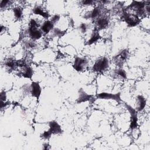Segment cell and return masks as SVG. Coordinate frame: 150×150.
Listing matches in <instances>:
<instances>
[{
	"instance_id": "16",
	"label": "cell",
	"mask_w": 150,
	"mask_h": 150,
	"mask_svg": "<svg viewBox=\"0 0 150 150\" xmlns=\"http://www.w3.org/2000/svg\"><path fill=\"white\" fill-rule=\"evenodd\" d=\"M136 110L137 112L142 111L146 106V98L142 95H138L136 98Z\"/></svg>"
},
{
	"instance_id": "20",
	"label": "cell",
	"mask_w": 150,
	"mask_h": 150,
	"mask_svg": "<svg viewBox=\"0 0 150 150\" xmlns=\"http://www.w3.org/2000/svg\"><path fill=\"white\" fill-rule=\"evenodd\" d=\"M14 17L17 20H21L23 15V8L21 6H15L12 9Z\"/></svg>"
},
{
	"instance_id": "23",
	"label": "cell",
	"mask_w": 150,
	"mask_h": 150,
	"mask_svg": "<svg viewBox=\"0 0 150 150\" xmlns=\"http://www.w3.org/2000/svg\"><path fill=\"white\" fill-rule=\"evenodd\" d=\"M25 46L29 49H34L37 47V43L35 42V41L30 40H26L24 43Z\"/></svg>"
},
{
	"instance_id": "31",
	"label": "cell",
	"mask_w": 150,
	"mask_h": 150,
	"mask_svg": "<svg viewBox=\"0 0 150 150\" xmlns=\"http://www.w3.org/2000/svg\"><path fill=\"white\" fill-rule=\"evenodd\" d=\"M5 29H6V28L5 27V26L1 25V33H4V32H5Z\"/></svg>"
},
{
	"instance_id": "6",
	"label": "cell",
	"mask_w": 150,
	"mask_h": 150,
	"mask_svg": "<svg viewBox=\"0 0 150 150\" xmlns=\"http://www.w3.org/2000/svg\"><path fill=\"white\" fill-rule=\"evenodd\" d=\"M129 56V50L127 49H123L114 57V60L118 66L121 67L127 60Z\"/></svg>"
},
{
	"instance_id": "9",
	"label": "cell",
	"mask_w": 150,
	"mask_h": 150,
	"mask_svg": "<svg viewBox=\"0 0 150 150\" xmlns=\"http://www.w3.org/2000/svg\"><path fill=\"white\" fill-rule=\"evenodd\" d=\"M102 10L103 9L101 6H95L93 9L85 13L84 18L86 19H90L95 21L96 19L103 16Z\"/></svg>"
},
{
	"instance_id": "21",
	"label": "cell",
	"mask_w": 150,
	"mask_h": 150,
	"mask_svg": "<svg viewBox=\"0 0 150 150\" xmlns=\"http://www.w3.org/2000/svg\"><path fill=\"white\" fill-rule=\"evenodd\" d=\"M66 30H63L59 28H54L53 30V34L54 36L58 37V38L63 37L66 34Z\"/></svg>"
},
{
	"instance_id": "29",
	"label": "cell",
	"mask_w": 150,
	"mask_h": 150,
	"mask_svg": "<svg viewBox=\"0 0 150 150\" xmlns=\"http://www.w3.org/2000/svg\"><path fill=\"white\" fill-rule=\"evenodd\" d=\"M0 98H1V101H6V94L5 91H1L0 94Z\"/></svg>"
},
{
	"instance_id": "14",
	"label": "cell",
	"mask_w": 150,
	"mask_h": 150,
	"mask_svg": "<svg viewBox=\"0 0 150 150\" xmlns=\"http://www.w3.org/2000/svg\"><path fill=\"white\" fill-rule=\"evenodd\" d=\"M49 129L52 134L59 135L63 133V129L61 125L55 120H52L49 122Z\"/></svg>"
},
{
	"instance_id": "8",
	"label": "cell",
	"mask_w": 150,
	"mask_h": 150,
	"mask_svg": "<svg viewBox=\"0 0 150 150\" xmlns=\"http://www.w3.org/2000/svg\"><path fill=\"white\" fill-rule=\"evenodd\" d=\"M26 32L30 40L34 41L39 40L43 35L39 27L28 26Z\"/></svg>"
},
{
	"instance_id": "27",
	"label": "cell",
	"mask_w": 150,
	"mask_h": 150,
	"mask_svg": "<svg viewBox=\"0 0 150 150\" xmlns=\"http://www.w3.org/2000/svg\"><path fill=\"white\" fill-rule=\"evenodd\" d=\"M60 19V16L59 15H58V14H55V15H53L52 16V18L50 19V21L54 24H55V23H57L59 21Z\"/></svg>"
},
{
	"instance_id": "13",
	"label": "cell",
	"mask_w": 150,
	"mask_h": 150,
	"mask_svg": "<svg viewBox=\"0 0 150 150\" xmlns=\"http://www.w3.org/2000/svg\"><path fill=\"white\" fill-rule=\"evenodd\" d=\"M93 98L94 96L93 95L87 94L82 88H80L79 91V96L77 98L76 102L77 103L80 104L87 101H90L93 99Z\"/></svg>"
},
{
	"instance_id": "2",
	"label": "cell",
	"mask_w": 150,
	"mask_h": 150,
	"mask_svg": "<svg viewBox=\"0 0 150 150\" xmlns=\"http://www.w3.org/2000/svg\"><path fill=\"white\" fill-rule=\"evenodd\" d=\"M147 1H133L131 2V4L127 6L125 8V10H133L137 16L139 17L143 16L146 15L145 12V6Z\"/></svg>"
},
{
	"instance_id": "25",
	"label": "cell",
	"mask_w": 150,
	"mask_h": 150,
	"mask_svg": "<svg viewBox=\"0 0 150 150\" xmlns=\"http://www.w3.org/2000/svg\"><path fill=\"white\" fill-rule=\"evenodd\" d=\"M88 29V26L86 23L82 22L79 25V29L81 33H85L87 32V30Z\"/></svg>"
},
{
	"instance_id": "26",
	"label": "cell",
	"mask_w": 150,
	"mask_h": 150,
	"mask_svg": "<svg viewBox=\"0 0 150 150\" xmlns=\"http://www.w3.org/2000/svg\"><path fill=\"white\" fill-rule=\"evenodd\" d=\"M52 135H53L52 134V132H50V131L49 129L47 130V131H45L41 135H40V137H42L43 139H48L49 138H50L52 136Z\"/></svg>"
},
{
	"instance_id": "19",
	"label": "cell",
	"mask_w": 150,
	"mask_h": 150,
	"mask_svg": "<svg viewBox=\"0 0 150 150\" xmlns=\"http://www.w3.org/2000/svg\"><path fill=\"white\" fill-rule=\"evenodd\" d=\"M18 63H19V62L15 60V59L9 58L5 61L4 65L9 70H13L15 69L16 67H18Z\"/></svg>"
},
{
	"instance_id": "7",
	"label": "cell",
	"mask_w": 150,
	"mask_h": 150,
	"mask_svg": "<svg viewBox=\"0 0 150 150\" xmlns=\"http://www.w3.org/2000/svg\"><path fill=\"white\" fill-rule=\"evenodd\" d=\"M18 67L21 68L19 74L26 79H31L33 75V69L28 66L25 62H21L18 63Z\"/></svg>"
},
{
	"instance_id": "30",
	"label": "cell",
	"mask_w": 150,
	"mask_h": 150,
	"mask_svg": "<svg viewBox=\"0 0 150 150\" xmlns=\"http://www.w3.org/2000/svg\"><path fill=\"white\" fill-rule=\"evenodd\" d=\"M42 149L44 150H47L50 149V146L48 143H45L43 144V147Z\"/></svg>"
},
{
	"instance_id": "4",
	"label": "cell",
	"mask_w": 150,
	"mask_h": 150,
	"mask_svg": "<svg viewBox=\"0 0 150 150\" xmlns=\"http://www.w3.org/2000/svg\"><path fill=\"white\" fill-rule=\"evenodd\" d=\"M125 107L127 109L130 115V123H129V129L131 130H134L136 129L138 127V114H137V111L135 110V108H133L130 105L127 104V103H125Z\"/></svg>"
},
{
	"instance_id": "1",
	"label": "cell",
	"mask_w": 150,
	"mask_h": 150,
	"mask_svg": "<svg viewBox=\"0 0 150 150\" xmlns=\"http://www.w3.org/2000/svg\"><path fill=\"white\" fill-rule=\"evenodd\" d=\"M121 18L126 23L127 26L131 28L137 26L141 22L140 18L135 13L128 12L125 9L122 11Z\"/></svg>"
},
{
	"instance_id": "11",
	"label": "cell",
	"mask_w": 150,
	"mask_h": 150,
	"mask_svg": "<svg viewBox=\"0 0 150 150\" xmlns=\"http://www.w3.org/2000/svg\"><path fill=\"white\" fill-rule=\"evenodd\" d=\"M30 94L38 100L42 94V88L38 81H32L30 84Z\"/></svg>"
},
{
	"instance_id": "17",
	"label": "cell",
	"mask_w": 150,
	"mask_h": 150,
	"mask_svg": "<svg viewBox=\"0 0 150 150\" xmlns=\"http://www.w3.org/2000/svg\"><path fill=\"white\" fill-rule=\"evenodd\" d=\"M32 13L35 15H39L46 19L50 16L48 12L45 11L43 8L39 5H36L32 9Z\"/></svg>"
},
{
	"instance_id": "12",
	"label": "cell",
	"mask_w": 150,
	"mask_h": 150,
	"mask_svg": "<svg viewBox=\"0 0 150 150\" xmlns=\"http://www.w3.org/2000/svg\"><path fill=\"white\" fill-rule=\"evenodd\" d=\"M95 24L96 26V29L99 30H103L107 29L110 24V21L107 16H101L95 21Z\"/></svg>"
},
{
	"instance_id": "22",
	"label": "cell",
	"mask_w": 150,
	"mask_h": 150,
	"mask_svg": "<svg viewBox=\"0 0 150 150\" xmlns=\"http://www.w3.org/2000/svg\"><path fill=\"white\" fill-rule=\"evenodd\" d=\"M12 1L9 0H1L0 1V9L1 11H4L8 8L12 4Z\"/></svg>"
},
{
	"instance_id": "3",
	"label": "cell",
	"mask_w": 150,
	"mask_h": 150,
	"mask_svg": "<svg viewBox=\"0 0 150 150\" xmlns=\"http://www.w3.org/2000/svg\"><path fill=\"white\" fill-rule=\"evenodd\" d=\"M110 61L107 57H102L96 60L92 66V70L96 73H103L109 67Z\"/></svg>"
},
{
	"instance_id": "18",
	"label": "cell",
	"mask_w": 150,
	"mask_h": 150,
	"mask_svg": "<svg viewBox=\"0 0 150 150\" xmlns=\"http://www.w3.org/2000/svg\"><path fill=\"white\" fill-rule=\"evenodd\" d=\"M100 38H101V36H100V35L99 33V32L97 29H96L91 33L90 38L87 41L86 44L88 45H91L93 43H96Z\"/></svg>"
},
{
	"instance_id": "28",
	"label": "cell",
	"mask_w": 150,
	"mask_h": 150,
	"mask_svg": "<svg viewBox=\"0 0 150 150\" xmlns=\"http://www.w3.org/2000/svg\"><path fill=\"white\" fill-rule=\"evenodd\" d=\"M81 4L84 6H89L94 4V1L92 0H83L81 1Z\"/></svg>"
},
{
	"instance_id": "10",
	"label": "cell",
	"mask_w": 150,
	"mask_h": 150,
	"mask_svg": "<svg viewBox=\"0 0 150 150\" xmlns=\"http://www.w3.org/2000/svg\"><path fill=\"white\" fill-rule=\"evenodd\" d=\"M97 98L103 100H112L117 101V103H120L122 101L120 92L115 94L107 92H101L97 95Z\"/></svg>"
},
{
	"instance_id": "5",
	"label": "cell",
	"mask_w": 150,
	"mask_h": 150,
	"mask_svg": "<svg viewBox=\"0 0 150 150\" xmlns=\"http://www.w3.org/2000/svg\"><path fill=\"white\" fill-rule=\"evenodd\" d=\"M88 61L85 57L77 56L74 58L73 67L77 72L83 71L88 66Z\"/></svg>"
},
{
	"instance_id": "24",
	"label": "cell",
	"mask_w": 150,
	"mask_h": 150,
	"mask_svg": "<svg viewBox=\"0 0 150 150\" xmlns=\"http://www.w3.org/2000/svg\"><path fill=\"white\" fill-rule=\"evenodd\" d=\"M115 74L118 76L120 77L121 78H122L123 79H126L127 77L126 71L122 68H121V67L118 68V69H117L115 70Z\"/></svg>"
},
{
	"instance_id": "15",
	"label": "cell",
	"mask_w": 150,
	"mask_h": 150,
	"mask_svg": "<svg viewBox=\"0 0 150 150\" xmlns=\"http://www.w3.org/2000/svg\"><path fill=\"white\" fill-rule=\"evenodd\" d=\"M54 28V24L50 20H46L40 26V29L43 34L47 35L53 31Z\"/></svg>"
}]
</instances>
